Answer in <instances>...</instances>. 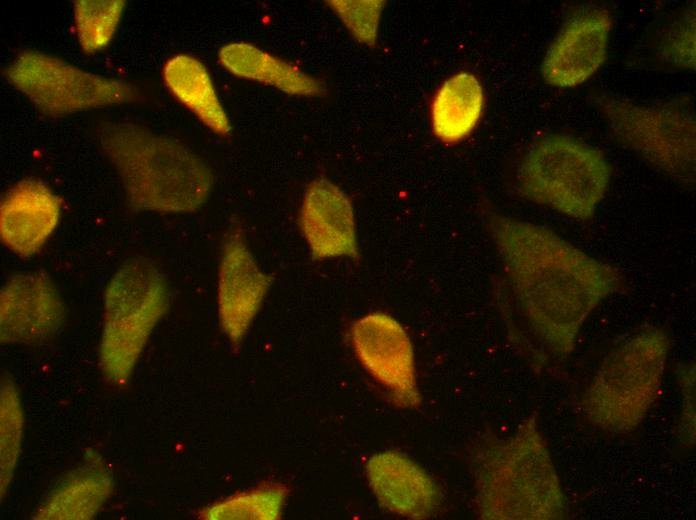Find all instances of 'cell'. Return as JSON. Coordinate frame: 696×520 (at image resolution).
<instances>
[{
    "label": "cell",
    "instance_id": "cell-13",
    "mask_svg": "<svg viewBox=\"0 0 696 520\" xmlns=\"http://www.w3.org/2000/svg\"><path fill=\"white\" fill-rule=\"evenodd\" d=\"M298 226L313 259L359 257L352 202L331 180L318 177L308 183L298 212Z\"/></svg>",
    "mask_w": 696,
    "mask_h": 520
},
{
    "label": "cell",
    "instance_id": "cell-8",
    "mask_svg": "<svg viewBox=\"0 0 696 520\" xmlns=\"http://www.w3.org/2000/svg\"><path fill=\"white\" fill-rule=\"evenodd\" d=\"M3 75L40 113L52 118L139 99L137 88L127 81L85 70L39 50L19 52Z\"/></svg>",
    "mask_w": 696,
    "mask_h": 520
},
{
    "label": "cell",
    "instance_id": "cell-7",
    "mask_svg": "<svg viewBox=\"0 0 696 520\" xmlns=\"http://www.w3.org/2000/svg\"><path fill=\"white\" fill-rule=\"evenodd\" d=\"M594 100L621 145L669 178L694 186L695 110L691 98L638 104L600 94Z\"/></svg>",
    "mask_w": 696,
    "mask_h": 520
},
{
    "label": "cell",
    "instance_id": "cell-19",
    "mask_svg": "<svg viewBox=\"0 0 696 520\" xmlns=\"http://www.w3.org/2000/svg\"><path fill=\"white\" fill-rule=\"evenodd\" d=\"M484 108L483 87L469 72L452 75L436 91L431 104L434 135L446 143L468 137L478 125Z\"/></svg>",
    "mask_w": 696,
    "mask_h": 520
},
{
    "label": "cell",
    "instance_id": "cell-17",
    "mask_svg": "<svg viewBox=\"0 0 696 520\" xmlns=\"http://www.w3.org/2000/svg\"><path fill=\"white\" fill-rule=\"evenodd\" d=\"M162 79L170 94L211 132L222 138L231 134V121L200 59L186 53L171 56L162 67Z\"/></svg>",
    "mask_w": 696,
    "mask_h": 520
},
{
    "label": "cell",
    "instance_id": "cell-22",
    "mask_svg": "<svg viewBox=\"0 0 696 520\" xmlns=\"http://www.w3.org/2000/svg\"><path fill=\"white\" fill-rule=\"evenodd\" d=\"M24 413L19 390L14 381L4 377L0 392V463L1 499L6 495L14 477L21 453Z\"/></svg>",
    "mask_w": 696,
    "mask_h": 520
},
{
    "label": "cell",
    "instance_id": "cell-25",
    "mask_svg": "<svg viewBox=\"0 0 696 520\" xmlns=\"http://www.w3.org/2000/svg\"><path fill=\"white\" fill-rule=\"evenodd\" d=\"M678 383L682 395V409L678 425L679 438L685 445H692L695 441V370L693 365H686L678 371Z\"/></svg>",
    "mask_w": 696,
    "mask_h": 520
},
{
    "label": "cell",
    "instance_id": "cell-4",
    "mask_svg": "<svg viewBox=\"0 0 696 520\" xmlns=\"http://www.w3.org/2000/svg\"><path fill=\"white\" fill-rule=\"evenodd\" d=\"M169 283L147 257H132L111 275L103 296L98 348L104 378L115 386L130 381L151 334L169 308Z\"/></svg>",
    "mask_w": 696,
    "mask_h": 520
},
{
    "label": "cell",
    "instance_id": "cell-15",
    "mask_svg": "<svg viewBox=\"0 0 696 520\" xmlns=\"http://www.w3.org/2000/svg\"><path fill=\"white\" fill-rule=\"evenodd\" d=\"M366 476L380 506L395 515L425 519L440 505V490L432 477L398 451L372 455L366 463Z\"/></svg>",
    "mask_w": 696,
    "mask_h": 520
},
{
    "label": "cell",
    "instance_id": "cell-10",
    "mask_svg": "<svg viewBox=\"0 0 696 520\" xmlns=\"http://www.w3.org/2000/svg\"><path fill=\"white\" fill-rule=\"evenodd\" d=\"M274 282L258 263L244 233L231 227L224 235L217 267V313L232 346L245 339Z\"/></svg>",
    "mask_w": 696,
    "mask_h": 520
},
{
    "label": "cell",
    "instance_id": "cell-9",
    "mask_svg": "<svg viewBox=\"0 0 696 520\" xmlns=\"http://www.w3.org/2000/svg\"><path fill=\"white\" fill-rule=\"evenodd\" d=\"M350 339L361 366L388 391L396 406L420 405L413 346L397 319L380 311L367 313L352 324Z\"/></svg>",
    "mask_w": 696,
    "mask_h": 520
},
{
    "label": "cell",
    "instance_id": "cell-5",
    "mask_svg": "<svg viewBox=\"0 0 696 520\" xmlns=\"http://www.w3.org/2000/svg\"><path fill=\"white\" fill-rule=\"evenodd\" d=\"M669 350L668 333L647 327L611 351L583 396L589 420L611 433L638 427L659 394Z\"/></svg>",
    "mask_w": 696,
    "mask_h": 520
},
{
    "label": "cell",
    "instance_id": "cell-18",
    "mask_svg": "<svg viewBox=\"0 0 696 520\" xmlns=\"http://www.w3.org/2000/svg\"><path fill=\"white\" fill-rule=\"evenodd\" d=\"M110 471L98 455L71 471L50 493L33 518L87 520L101 510L113 491Z\"/></svg>",
    "mask_w": 696,
    "mask_h": 520
},
{
    "label": "cell",
    "instance_id": "cell-12",
    "mask_svg": "<svg viewBox=\"0 0 696 520\" xmlns=\"http://www.w3.org/2000/svg\"><path fill=\"white\" fill-rule=\"evenodd\" d=\"M66 323V308L52 278L43 271L10 276L0 290V340L38 345L54 339Z\"/></svg>",
    "mask_w": 696,
    "mask_h": 520
},
{
    "label": "cell",
    "instance_id": "cell-1",
    "mask_svg": "<svg viewBox=\"0 0 696 520\" xmlns=\"http://www.w3.org/2000/svg\"><path fill=\"white\" fill-rule=\"evenodd\" d=\"M484 221L534 334L554 356H569L590 314L620 290L619 272L549 227L492 210Z\"/></svg>",
    "mask_w": 696,
    "mask_h": 520
},
{
    "label": "cell",
    "instance_id": "cell-11",
    "mask_svg": "<svg viewBox=\"0 0 696 520\" xmlns=\"http://www.w3.org/2000/svg\"><path fill=\"white\" fill-rule=\"evenodd\" d=\"M612 30L611 12L583 4L564 21L547 48L541 75L550 86L573 88L589 80L604 64Z\"/></svg>",
    "mask_w": 696,
    "mask_h": 520
},
{
    "label": "cell",
    "instance_id": "cell-16",
    "mask_svg": "<svg viewBox=\"0 0 696 520\" xmlns=\"http://www.w3.org/2000/svg\"><path fill=\"white\" fill-rule=\"evenodd\" d=\"M218 62L237 78L273 87L287 95L320 97L326 92L321 79L249 42L224 44L218 50Z\"/></svg>",
    "mask_w": 696,
    "mask_h": 520
},
{
    "label": "cell",
    "instance_id": "cell-14",
    "mask_svg": "<svg viewBox=\"0 0 696 520\" xmlns=\"http://www.w3.org/2000/svg\"><path fill=\"white\" fill-rule=\"evenodd\" d=\"M62 200L46 183L25 178L9 188L0 202V239L19 258H31L57 229Z\"/></svg>",
    "mask_w": 696,
    "mask_h": 520
},
{
    "label": "cell",
    "instance_id": "cell-20",
    "mask_svg": "<svg viewBox=\"0 0 696 520\" xmlns=\"http://www.w3.org/2000/svg\"><path fill=\"white\" fill-rule=\"evenodd\" d=\"M287 494L283 484H262L216 501L204 508L200 516L207 520H276L282 514Z\"/></svg>",
    "mask_w": 696,
    "mask_h": 520
},
{
    "label": "cell",
    "instance_id": "cell-2",
    "mask_svg": "<svg viewBox=\"0 0 696 520\" xmlns=\"http://www.w3.org/2000/svg\"><path fill=\"white\" fill-rule=\"evenodd\" d=\"M96 140L115 170L131 210L190 214L209 201L214 172L181 141L121 119L100 121Z\"/></svg>",
    "mask_w": 696,
    "mask_h": 520
},
{
    "label": "cell",
    "instance_id": "cell-6",
    "mask_svg": "<svg viewBox=\"0 0 696 520\" xmlns=\"http://www.w3.org/2000/svg\"><path fill=\"white\" fill-rule=\"evenodd\" d=\"M611 176V165L598 148L569 135L548 134L525 152L517 188L531 202L586 221L605 197Z\"/></svg>",
    "mask_w": 696,
    "mask_h": 520
},
{
    "label": "cell",
    "instance_id": "cell-23",
    "mask_svg": "<svg viewBox=\"0 0 696 520\" xmlns=\"http://www.w3.org/2000/svg\"><path fill=\"white\" fill-rule=\"evenodd\" d=\"M327 6L359 43L373 47L386 2L382 0H330Z\"/></svg>",
    "mask_w": 696,
    "mask_h": 520
},
{
    "label": "cell",
    "instance_id": "cell-3",
    "mask_svg": "<svg viewBox=\"0 0 696 520\" xmlns=\"http://www.w3.org/2000/svg\"><path fill=\"white\" fill-rule=\"evenodd\" d=\"M472 469L482 518L564 517V494L534 417L505 439L482 442L474 452Z\"/></svg>",
    "mask_w": 696,
    "mask_h": 520
},
{
    "label": "cell",
    "instance_id": "cell-24",
    "mask_svg": "<svg viewBox=\"0 0 696 520\" xmlns=\"http://www.w3.org/2000/svg\"><path fill=\"white\" fill-rule=\"evenodd\" d=\"M659 53L674 66L695 68V10L689 9L672 24L664 36Z\"/></svg>",
    "mask_w": 696,
    "mask_h": 520
},
{
    "label": "cell",
    "instance_id": "cell-21",
    "mask_svg": "<svg viewBox=\"0 0 696 520\" xmlns=\"http://www.w3.org/2000/svg\"><path fill=\"white\" fill-rule=\"evenodd\" d=\"M126 7L123 0H77L73 21L81 50L94 54L112 42Z\"/></svg>",
    "mask_w": 696,
    "mask_h": 520
}]
</instances>
